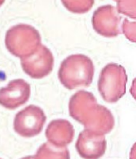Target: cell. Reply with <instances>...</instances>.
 Segmentation results:
<instances>
[{
  "mask_svg": "<svg viewBox=\"0 0 136 159\" xmlns=\"http://www.w3.org/2000/svg\"><path fill=\"white\" fill-rule=\"evenodd\" d=\"M30 95L29 84L24 79H14L7 86L0 89V105L7 109H16L26 103Z\"/></svg>",
  "mask_w": 136,
  "mask_h": 159,
  "instance_id": "ba28073f",
  "label": "cell"
},
{
  "mask_svg": "<svg viewBox=\"0 0 136 159\" xmlns=\"http://www.w3.org/2000/svg\"><path fill=\"white\" fill-rule=\"evenodd\" d=\"M35 158H69V152L66 147H57L50 142L42 145L36 152Z\"/></svg>",
  "mask_w": 136,
  "mask_h": 159,
  "instance_id": "8fae6325",
  "label": "cell"
},
{
  "mask_svg": "<svg viewBox=\"0 0 136 159\" xmlns=\"http://www.w3.org/2000/svg\"><path fill=\"white\" fill-rule=\"evenodd\" d=\"M95 67L92 59L82 54L71 55L62 61L59 69V79L69 90L88 87L92 82Z\"/></svg>",
  "mask_w": 136,
  "mask_h": 159,
  "instance_id": "7a4b0ae2",
  "label": "cell"
},
{
  "mask_svg": "<svg viewBox=\"0 0 136 159\" xmlns=\"http://www.w3.org/2000/svg\"><path fill=\"white\" fill-rule=\"evenodd\" d=\"M45 121L46 116L44 111L36 105H31L16 115L13 128L19 135L32 138L42 132Z\"/></svg>",
  "mask_w": 136,
  "mask_h": 159,
  "instance_id": "5b68a950",
  "label": "cell"
},
{
  "mask_svg": "<svg viewBox=\"0 0 136 159\" xmlns=\"http://www.w3.org/2000/svg\"><path fill=\"white\" fill-rule=\"evenodd\" d=\"M135 22H131L127 19H125L121 25L123 33L126 38L132 43H135Z\"/></svg>",
  "mask_w": 136,
  "mask_h": 159,
  "instance_id": "7c38bea8",
  "label": "cell"
},
{
  "mask_svg": "<svg viewBox=\"0 0 136 159\" xmlns=\"http://www.w3.org/2000/svg\"><path fill=\"white\" fill-rule=\"evenodd\" d=\"M128 77L125 69L116 63L106 65L100 73L98 89L103 100L116 103L125 95Z\"/></svg>",
  "mask_w": 136,
  "mask_h": 159,
  "instance_id": "277c9868",
  "label": "cell"
},
{
  "mask_svg": "<svg viewBox=\"0 0 136 159\" xmlns=\"http://www.w3.org/2000/svg\"><path fill=\"white\" fill-rule=\"evenodd\" d=\"M21 66L27 75L32 79H41L52 71L54 57L52 52L41 44L33 54L21 58Z\"/></svg>",
  "mask_w": 136,
  "mask_h": 159,
  "instance_id": "8992f818",
  "label": "cell"
},
{
  "mask_svg": "<svg viewBox=\"0 0 136 159\" xmlns=\"http://www.w3.org/2000/svg\"><path fill=\"white\" fill-rule=\"evenodd\" d=\"M121 16L112 6L98 8L92 19V27L99 35L106 38H114L120 35Z\"/></svg>",
  "mask_w": 136,
  "mask_h": 159,
  "instance_id": "52a82bcc",
  "label": "cell"
},
{
  "mask_svg": "<svg viewBox=\"0 0 136 159\" xmlns=\"http://www.w3.org/2000/svg\"><path fill=\"white\" fill-rule=\"evenodd\" d=\"M76 150L83 158L95 159L106 153V140L105 134L85 129L79 134L75 144Z\"/></svg>",
  "mask_w": 136,
  "mask_h": 159,
  "instance_id": "9c48e42d",
  "label": "cell"
},
{
  "mask_svg": "<svg viewBox=\"0 0 136 159\" xmlns=\"http://www.w3.org/2000/svg\"><path fill=\"white\" fill-rule=\"evenodd\" d=\"M69 115L83 125L85 129L106 134L113 129L115 119L109 109L99 105L94 95L86 91H79L69 102Z\"/></svg>",
  "mask_w": 136,
  "mask_h": 159,
  "instance_id": "6da1fadb",
  "label": "cell"
},
{
  "mask_svg": "<svg viewBox=\"0 0 136 159\" xmlns=\"http://www.w3.org/2000/svg\"><path fill=\"white\" fill-rule=\"evenodd\" d=\"M41 41L38 30L27 24H19L10 28L5 39L8 51L20 58L33 54L41 45Z\"/></svg>",
  "mask_w": 136,
  "mask_h": 159,
  "instance_id": "3957f363",
  "label": "cell"
},
{
  "mask_svg": "<svg viewBox=\"0 0 136 159\" xmlns=\"http://www.w3.org/2000/svg\"><path fill=\"white\" fill-rule=\"evenodd\" d=\"M75 130L72 125L65 119L53 120L45 130L48 142L57 147H66L72 142Z\"/></svg>",
  "mask_w": 136,
  "mask_h": 159,
  "instance_id": "30bf717a",
  "label": "cell"
}]
</instances>
